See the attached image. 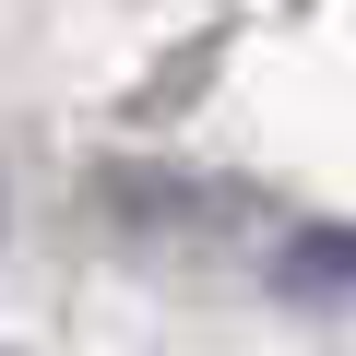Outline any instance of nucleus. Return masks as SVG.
<instances>
[{"label": "nucleus", "instance_id": "1", "mask_svg": "<svg viewBox=\"0 0 356 356\" xmlns=\"http://www.w3.org/2000/svg\"><path fill=\"white\" fill-rule=\"evenodd\" d=\"M273 285H285V297H332V285H356V238H344V226H297V238L273 250Z\"/></svg>", "mask_w": 356, "mask_h": 356}]
</instances>
